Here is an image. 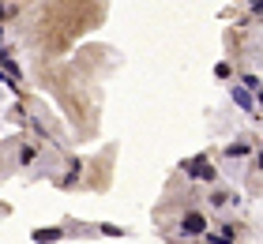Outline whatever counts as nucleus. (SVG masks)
<instances>
[{
  "label": "nucleus",
  "mask_w": 263,
  "mask_h": 244,
  "mask_svg": "<svg viewBox=\"0 0 263 244\" xmlns=\"http://www.w3.org/2000/svg\"><path fill=\"white\" fill-rule=\"evenodd\" d=\"M0 15H4V8H0Z\"/></svg>",
  "instance_id": "nucleus-11"
},
{
  "label": "nucleus",
  "mask_w": 263,
  "mask_h": 244,
  "mask_svg": "<svg viewBox=\"0 0 263 244\" xmlns=\"http://www.w3.org/2000/svg\"><path fill=\"white\" fill-rule=\"evenodd\" d=\"M233 102H237V105H245V109H256L252 94H245V90H237V87H233Z\"/></svg>",
  "instance_id": "nucleus-5"
},
{
  "label": "nucleus",
  "mask_w": 263,
  "mask_h": 244,
  "mask_svg": "<svg viewBox=\"0 0 263 244\" xmlns=\"http://www.w3.org/2000/svg\"><path fill=\"white\" fill-rule=\"evenodd\" d=\"M181 233H207V214H199V211L184 214V222H181Z\"/></svg>",
  "instance_id": "nucleus-2"
},
{
  "label": "nucleus",
  "mask_w": 263,
  "mask_h": 244,
  "mask_svg": "<svg viewBox=\"0 0 263 244\" xmlns=\"http://www.w3.org/2000/svg\"><path fill=\"white\" fill-rule=\"evenodd\" d=\"M102 233H105V237H124V229H121V226H109V222H105V226H102Z\"/></svg>",
  "instance_id": "nucleus-7"
},
{
  "label": "nucleus",
  "mask_w": 263,
  "mask_h": 244,
  "mask_svg": "<svg viewBox=\"0 0 263 244\" xmlns=\"http://www.w3.org/2000/svg\"><path fill=\"white\" fill-rule=\"evenodd\" d=\"M233 240V229H226V233H207V244H230Z\"/></svg>",
  "instance_id": "nucleus-6"
},
{
  "label": "nucleus",
  "mask_w": 263,
  "mask_h": 244,
  "mask_svg": "<svg viewBox=\"0 0 263 244\" xmlns=\"http://www.w3.org/2000/svg\"><path fill=\"white\" fill-rule=\"evenodd\" d=\"M248 4H252V8H256V11H259V0H248Z\"/></svg>",
  "instance_id": "nucleus-10"
},
{
  "label": "nucleus",
  "mask_w": 263,
  "mask_h": 244,
  "mask_svg": "<svg viewBox=\"0 0 263 244\" xmlns=\"http://www.w3.org/2000/svg\"><path fill=\"white\" fill-rule=\"evenodd\" d=\"M214 71H218V79H230V76H233V68H230V64H218Z\"/></svg>",
  "instance_id": "nucleus-9"
},
{
  "label": "nucleus",
  "mask_w": 263,
  "mask_h": 244,
  "mask_svg": "<svg viewBox=\"0 0 263 244\" xmlns=\"http://www.w3.org/2000/svg\"><path fill=\"white\" fill-rule=\"evenodd\" d=\"M34 154H38V151H34V146H23V154H19V162H23V165H27V162H34Z\"/></svg>",
  "instance_id": "nucleus-8"
},
{
  "label": "nucleus",
  "mask_w": 263,
  "mask_h": 244,
  "mask_svg": "<svg viewBox=\"0 0 263 244\" xmlns=\"http://www.w3.org/2000/svg\"><path fill=\"white\" fill-rule=\"evenodd\" d=\"M184 169H188L196 180H207V184L214 180V165L207 162V158H192V162H184Z\"/></svg>",
  "instance_id": "nucleus-1"
},
{
  "label": "nucleus",
  "mask_w": 263,
  "mask_h": 244,
  "mask_svg": "<svg viewBox=\"0 0 263 244\" xmlns=\"http://www.w3.org/2000/svg\"><path fill=\"white\" fill-rule=\"evenodd\" d=\"M245 154H252L248 143H230V146H226V158H245Z\"/></svg>",
  "instance_id": "nucleus-4"
},
{
  "label": "nucleus",
  "mask_w": 263,
  "mask_h": 244,
  "mask_svg": "<svg viewBox=\"0 0 263 244\" xmlns=\"http://www.w3.org/2000/svg\"><path fill=\"white\" fill-rule=\"evenodd\" d=\"M61 237H64V229H61V226H49V229H34V233H30V240H34V244H57Z\"/></svg>",
  "instance_id": "nucleus-3"
}]
</instances>
